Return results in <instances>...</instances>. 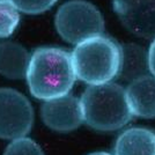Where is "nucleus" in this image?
I'll return each mask as SVG.
<instances>
[{
	"label": "nucleus",
	"instance_id": "1",
	"mask_svg": "<svg viewBox=\"0 0 155 155\" xmlns=\"http://www.w3.org/2000/svg\"><path fill=\"white\" fill-rule=\"evenodd\" d=\"M26 79L35 98L48 101L67 95L77 79L71 53L53 46L36 49L30 56Z\"/></svg>",
	"mask_w": 155,
	"mask_h": 155
},
{
	"label": "nucleus",
	"instance_id": "2",
	"mask_svg": "<svg viewBox=\"0 0 155 155\" xmlns=\"http://www.w3.org/2000/svg\"><path fill=\"white\" fill-rule=\"evenodd\" d=\"M84 122L100 132H114L132 119L126 91L120 84H91L80 98Z\"/></svg>",
	"mask_w": 155,
	"mask_h": 155
},
{
	"label": "nucleus",
	"instance_id": "3",
	"mask_svg": "<svg viewBox=\"0 0 155 155\" xmlns=\"http://www.w3.org/2000/svg\"><path fill=\"white\" fill-rule=\"evenodd\" d=\"M75 77L86 84L111 82L119 75L122 46L108 36H96L77 44L71 53Z\"/></svg>",
	"mask_w": 155,
	"mask_h": 155
},
{
	"label": "nucleus",
	"instance_id": "4",
	"mask_svg": "<svg viewBox=\"0 0 155 155\" xmlns=\"http://www.w3.org/2000/svg\"><path fill=\"white\" fill-rule=\"evenodd\" d=\"M54 26L61 38L79 44L104 32V19L93 4L84 0H71L58 8Z\"/></svg>",
	"mask_w": 155,
	"mask_h": 155
},
{
	"label": "nucleus",
	"instance_id": "5",
	"mask_svg": "<svg viewBox=\"0 0 155 155\" xmlns=\"http://www.w3.org/2000/svg\"><path fill=\"white\" fill-rule=\"evenodd\" d=\"M34 124L29 100L12 88H0V139L14 140L26 137Z\"/></svg>",
	"mask_w": 155,
	"mask_h": 155
},
{
	"label": "nucleus",
	"instance_id": "6",
	"mask_svg": "<svg viewBox=\"0 0 155 155\" xmlns=\"http://www.w3.org/2000/svg\"><path fill=\"white\" fill-rule=\"evenodd\" d=\"M119 21L141 38H155V0H112Z\"/></svg>",
	"mask_w": 155,
	"mask_h": 155
},
{
	"label": "nucleus",
	"instance_id": "7",
	"mask_svg": "<svg viewBox=\"0 0 155 155\" xmlns=\"http://www.w3.org/2000/svg\"><path fill=\"white\" fill-rule=\"evenodd\" d=\"M41 117L45 126L61 133L77 130L84 122L80 100L71 94L45 101Z\"/></svg>",
	"mask_w": 155,
	"mask_h": 155
},
{
	"label": "nucleus",
	"instance_id": "8",
	"mask_svg": "<svg viewBox=\"0 0 155 155\" xmlns=\"http://www.w3.org/2000/svg\"><path fill=\"white\" fill-rule=\"evenodd\" d=\"M125 91L133 116L155 118V77L148 74L138 78L130 82Z\"/></svg>",
	"mask_w": 155,
	"mask_h": 155
},
{
	"label": "nucleus",
	"instance_id": "9",
	"mask_svg": "<svg viewBox=\"0 0 155 155\" xmlns=\"http://www.w3.org/2000/svg\"><path fill=\"white\" fill-rule=\"evenodd\" d=\"M115 155H155V132L132 127L122 132L115 142Z\"/></svg>",
	"mask_w": 155,
	"mask_h": 155
},
{
	"label": "nucleus",
	"instance_id": "10",
	"mask_svg": "<svg viewBox=\"0 0 155 155\" xmlns=\"http://www.w3.org/2000/svg\"><path fill=\"white\" fill-rule=\"evenodd\" d=\"M30 54L25 46L15 42L0 43V74L7 79L26 78Z\"/></svg>",
	"mask_w": 155,
	"mask_h": 155
},
{
	"label": "nucleus",
	"instance_id": "11",
	"mask_svg": "<svg viewBox=\"0 0 155 155\" xmlns=\"http://www.w3.org/2000/svg\"><path fill=\"white\" fill-rule=\"evenodd\" d=\"M122 46V63L119 75L125 81H133L138 78L148 75V51L134 43H127Z\"/></svg>",
	"mask_w": 155,
	"mask_h": 155
},
{
	"label": "nucleus",
	"instance_id": "12",
	"mask_svg": "<svg viewBox=\"0 0 155 155\" xmlns=\"http://www.w3.org/2000/svg\"><path fill=\"white\" fill-rule=\"evenodd\" d=\"M20 14L9 0H0V38L11 36L18 28Z\"/></svg>",
	"mask_w": 155,
	"mask_h": 155
},
{
	"label": "nucleus",
	"instance_id": "13",
	"mask_svg": "<svg viewBox=\"0 0 155 155\" xmlns=\"http://www.w3.org/2000/svg\"><path fill=\"white\" fill-rule=\"evenodd\" d=\"M4 155H44V152L36 141L30 138L22 137L9 142Z\"/></svg>",
	"mask_w": 155,
	"mask_h": 155
},
{
	"label": "nucleus",
	"instance_id": "14",
	"mask_svg": "<svg viewBox=\"0 0 155 155\" xmlns=\"http://www.w3.org/2000/svg\"><path fill=\"white\" fill-rule=\"evenodd\" d=\"M19 12L25 14H42L50 9L57 0H9Z\"/></svg>",
	"mask_w": 155,
	"mask_h": 155
},
{
	"label": "nucleus",
	"instance_id": "15",
	"mask_svg": "<svg viewBox=\"0 0 155 155\" xmlns=\"http://www.w3.org/2000/svg\"><path fill=\"white\" fill-rule=\"evenodd\" d=\"M148 64L150 74L155 77V38L152 41L148 49Z\"/></svg>",
	"mask_w": 155,
	"mask_h": 155
},
{
	"label": "nucleus",
	"instance_id": "16",
	"mask_svg": "<svg viewBox=\"0 0 155 155\" xmlns=\"http://www.w3.org/2000/svg\"><path fill=\"white\" fill-rule=\"evenodd\" d=\"M88 155H112V154H110L108 152H93V153H91V154Z\"/></svg>",
	"mask_w": 155,
	"mask_h": 155
}]
</instances>
